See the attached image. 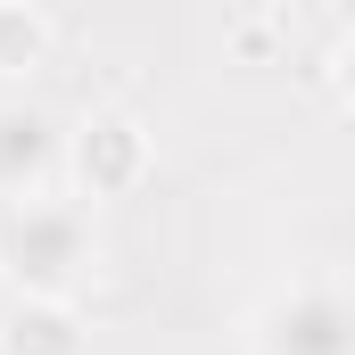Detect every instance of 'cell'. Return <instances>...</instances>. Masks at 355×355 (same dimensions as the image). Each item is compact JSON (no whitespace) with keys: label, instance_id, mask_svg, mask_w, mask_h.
<instances>
[{"label":"cell","instance_id":"6da1fadb","mask_svg":"<svg viewBox=\"0 0 355 355\" xmlns=\"http://www.w3.org/2000/svg\"><path fill=\"white\" fill-rule=\"evenodd\" d=\"M0 272L17 297H75L99 272V232L83 198H0Z\"/></svg>","mask_w":355,"mask_h":355},{"label":"cell","instance_id":"277c9868","mask_svg":"<svg viewBox=\"0 0 355 355\" xmlns=\"http://www.w3.org/2000/svg\"><path fill=\"white\" fill-rule=\"evenodd\" d=\"M58 149L67 132L33 107V99H0V198H33L58 182Z\"/></svg>","mask_w":355,"mask_h":355},{"label":"cell","instance_id":"5b68a950","mask_svg":"<svg viewBox=\"0 0 355 355\" xmlns=\"http://www.w3.org/2000/svg\"><path fill=\"white\" fill-rule=\"evenodd\" d=\"M0 355H91V322L75 297H8Z\"/></svg>","mask_w":355,"mask_h":355},{"label":"cell","instance_id":"3957f363","mask_svg":"<svg viewBox=\"0 0 355 355\" xmlns=\"http://www.w3.org/2000/svg\"><path fill=\"white\" fill-rule=\"evenodd\" d=\"M248 355H355V314L339 281H289L248 314Z\"/></svg>","mask_w":355,"mask_h":355},{"label":"cell","instance_id":"7a4b0ae2","mask_svg":"<svg viewBox=\"0 0 355 355\" xmlns=\"http://www.w3.org/2000/svg\"><path fill=\"white\" fill-rule=\"evenodd\" d=\"M58 174L75 182L83 207H116V198H141L157 174V132L132 116V107H91L83 124L67 132L58 149Z\"/></svg>","mask_w":355,"mask_h":355},{"label":"cell","instance_id":"8992f818","mask_svg":"<svg viewBox=\"0 0 355 355\" xmlns=\"http://www.w3.org/2000/svg\"><path fill=\"white\" fill-rule=\"evenodd\" d=\"M50 17L33 8V0H0V75L17 83V75H33L42 58H50Z\"/></svg>","mask_w":355,"mask_h":355}]
</instances>
